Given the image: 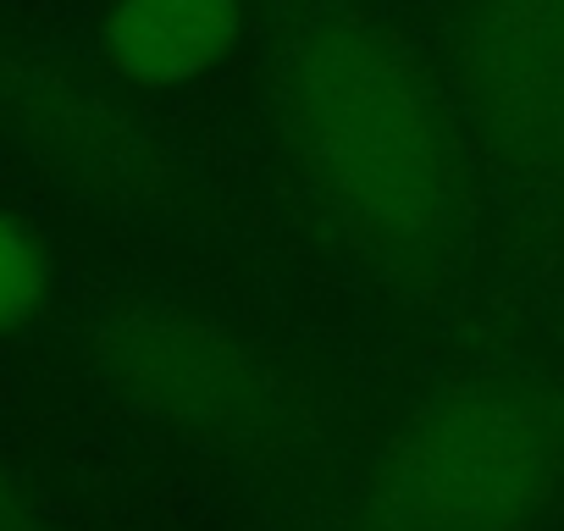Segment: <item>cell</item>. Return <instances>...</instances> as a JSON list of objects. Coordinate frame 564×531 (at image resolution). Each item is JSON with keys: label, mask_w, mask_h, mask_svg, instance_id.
Segmentation results:
<instances>
[{"label": "cell", "mask_w": 564, "mask_h": 531, "mask_svg": "<svg viewBox=\"0 0 564 531\" xmlns=\"http://www.w3.org/2000/svg\"><path fill=\"white\" fill-rule=\"evenodd\" d=\"M276 111L311 194L377 272L426 278L454 254L465 155L404 34L360 12L300 23L276 62Z\"/></svg>", "instance_id": "cell-1"}, {"label": "cell", "mask_w": 564, "mask_h": 531, "mask_svg": "<svg viewBox=\"0 0 564 531\" xmlns=\"http://www.w3.org/2000/svg\"><path fill=\"white\" fill-rule=\"evenodd\" d=\"M564 492V388L487 371L426 399L377 454L360 531H525Z\"/></svg>", "instance_id": "cell-2"}, {"label": "cell", "mask_w": 564, "mask_h": 531, "mask_svg": "<svg viewBox=\"0 0 564 531\" xmlns=\"http://www.w3.org/2000/svg\"><path fill=\"white\" fill-rule=\"evenodd\" d=\"M100 371L122 404L194 443H271L289 426V393L221 327L183 316H128L100 338Z\"/></svg>", "instance_id": "cell-3"}, {"label": "cell", "mask_w": 564, "mask_h": 531, "mask_svg": "<svg viewBox=\"0 0 564 531\" xmlns=\"http://www.w3.org/2000/svg\"><path fill=\"white\" fill-rule=\"evenodd\" d=\"M454 67L487 155L520 183H564V0H459Z\"/></svg>", "instance_id": "cell-4"}, {"label": "cell", "mask_w": 564, "mask_h": 531, "mask_svg": "<svg viewBox=\"0 0 564 531\" xmlns=\"http://www.w3.org/2000/svg\"><path fill=\"white\" fill-rule=\"evenodd\" d=\"M243 40V0H111L100 51L139 89H183L216 73Z\"/></svg>", "instance_id": "cell-5"}, {"label": "cell", "mask_w": 564, "mask_h": 531, "mask_svg": "<svg viewBox=\"0 0 564 531\" xmlns=\"http://www.w3.org/2000/svg\"><path fill=\"white\" fill-rule=\"evenodd\" d=\"M51 289V254L29 221L0 210V333L29 322Z\"/></svg>", "instance_id": "cell-6"}, {"label": "cell", "mask_w": 564, "mask_h": 531, "mask_svg": "<svg viewBox=\"0 0 564 531\" xmlns=\"http://www.w3.org/2000/svg\"><path fill=\"white\" fill-rule=\"evenodd\" d=\"M0 531H34V509L7 470H0Z\"/></svg>", "instance_id": "cell-7"}]
</instances>
